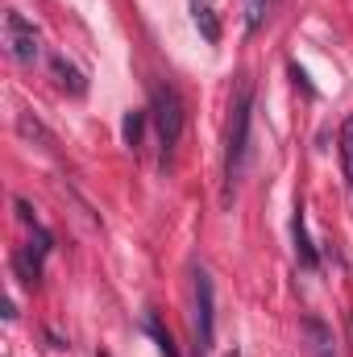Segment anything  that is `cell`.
<instances>
[{"instance_id":"cell-1","label":"cell","mask_w":353,"mask_h":357,"mask_svg":"<svg viewBox=\"0 0 353 357\" xmlns=\"http://www.w3.org/2000/svg\"><path fill=\"white\" fill-rule=\"evenodd\" d=\"M250 121H254V79L250 75H237V91H233V104H229V129H225V204L233 199L237 183L246 175Z\"/></svg>"},{"instance_id":"cell-2","label":"cell","mask_w":353,"mask_h":357,"mask_svg":"<svg viewBox=\"0 0 353 357\" xmlns=\"http://www.w3.org/2000/svg\"><path fill=\"white\" fill-rule=\"evenodd\" d=\"M154 129H158V146H163V162H171L179 137H183V100L171 84H154Z\"/></svg>"},{"instance_id":"cell-3","label":"cell","mask_w":353,"mask_h":357,"mask_svg":"<svg viewBox=\"0 0 353 357\" xmlns=\"http://www.w3.org/2000/svg\"><path fill=\"white\" fill-rule=\"evenodd\" d=\"M216 341V287L208 270H195V354L208 357Z\"/></svg>"},{"instance_id":"cell-4","label":"cell","mask_w":353,"mask_h":357,"mask_svg":"<svg viewBox=\"0 0 353 357\" xmlns=\"http://www.w3.org/2000/svg\"><path fill=\"white\" fill-rule=\"evenodd\" d=\"M4 46H8L13 63H21V67H33L38 54H42L38 33H33V25H29L21 13H4Z\"/></svg>"},{"instance_id":"cell-5","label":"cell","mask_w":353,"mask_h":357,"mask_svg":"<svg viewBox=\"0 0 353 357\" xmlns=\"http://www.w3.org/2000/svg\"><path fill=\"white\" fill-rule=\"evenodd\" d=\"M291 241H295V258L303 270H320V254L308 237V216H303V204H295V216H291Z\"/></svg>"},{"instance_id":"cell-6","label":"cell","mask_w":353,"mask_h":357,"mask_svg":"<svg viewBox=\"0 0 353 357\" xmlns=\"http://www.w3.org/2000/svg\"><path fill=\"white\" fill-rule=\"evenodd\" d=\"M50 71H54L59 88H67L71 96H84V91H88V79H84V71H80L75 63H67L63 54H54V59H50Z\"/></svg>"},{"instance_id":"cell-7","label":"cell","mask_w":353,"mask_h":357,"mask_svg":"<svg viewBox=\"0 0 353 357\" xmlns=\"http://www.w3.org/2000/svg\"><path fill=\"white\" fill-rule=\"evenodd\" d=\"M191 21H195V29L204 33V42H208V46H216V42H220V21H216V13H212V4H208V0H191Z\"/></svg>"},{"instance_id":"cell-8","label":"cell","mask_w":353,"mask_h":357,"mask_svg":"<svg viewBox=\"0 0 353 357\" xmlns=\"http://www.w3.org/2000/svg\"><path fill=\"white\" fill-rule=\"evenodd\" d=\"M303 333L312 337V354L316 357H337V349H333V345H337V341H333V328H329L324 320L308 316V320H303Z\"/></svg>"},{"instance_id":"cell-9","label":"cell","mask_w":353,"mask_h":357,"mask_svg":"<svg viewBox=\"0 0 353 357\" xmlns=\"http://www.w3.org/2000/svg\"><path fill=\"white\" fill-rule=\"evenodd\" d=\"M17 133H21L25 142H38L42 150H54V137H50V129H46V125H42L33 112H21V116H17Z\"/></svg>"},{"instance_id":"cell-10","label":"cell","mask_w":353,"mask_h":357,"mask_svg":"<svg viewBox=\"0 0 353 357\" xmlns=\"http://www.w3.org/2000/svg\"><path fill=\"white\" fill-rule=\"evenodd\" d=\"M146 121H150V112H142V108H133V112H125V121H121V137H125V146H129V150H137V146H142V133H146Z\"/></svg>"},{"instance_id":"cell-11","label":"cell","mask_w":353,"mask_h":357,"mask_svg":"<svg viewBox=\"0 0 353 357\" xmlns=\"http://www.w3.org/2000/svg\"><path fill=\"white\" fill-rule=\"evenodd\" d=\"M146 333L154 337V345H158V354L163 357H179V345H175V337H171V328H163V320L150 312L146 316Z\"/></svg>"},{"instance_id":"cell-12","label":"cell","mask_w":353,"mask_h":357,"mask_svg":"<svg viewBox=\"0 0 353 357\" xmlns=\"http://www.w3.org/2000/svg\"><path fill=\"white\" fill-rule=\"evenodd\" d=\"M50 245H54V237L42 229V225H33V233H29V245H25V258L33 262V266L42 270V262H46V254H50Z\"/></svg>"},{"instance_id":"cell-13","label":"cell","mask_w":353,"mask_h":357,"mask_svg":"<svg viewBox=\"0 0 353 357\" xmlns=\"http://www.w3.org/2000/svg\"><path fill=\"white\" fill-rule=\"evenodd\" d=\"M274 0H246V33H258Z\"/></svg>"},{"instance_id":"cell-14","label":"cell","mask_w":353,"mask_h":357,"mask_svg":"<svg viewBox=\"0 0 353 357\" xmlns=\"http://www.w3.org/2000/svg\"><path fill=\"white\" fill-rule=\"evenodd\" d=\"M341 162H345V178L353 191V116H345V125H341Z\"/></svg>"},{"instance_id":"cell-15","label":"cell","mask_w":353,"mask_h":357,"mask_svg":"<svg viewBox=\"0 0 353 357\" xmlns=\"http://www.w3.org/2000/svg\"><path fill=\"white\" fill-rule=\"evenodd\" d=\"M17 216H21V220H25L29 229L38 225V216H33V204H29V199H17Z\"/></svg>"},{"instance_id":"cell-16","label":"cell","mask_w":353,"mask_h":357,"mask_svg":"<svg viewBox=\"0 0 353 357\" xmlns=\"http://www.w3.org/2000/svg\"><path fill=\"white\" fill-rule=\"evenodd\" d=\"M291 79H295V84H299V88L308 91V96H316V88H312V84H308V71H303V67H295V63H291Z\"/></svg>"},{"instance_id":"cell-17","label":"cell","mask_w":353,"mask_h":357,"mask_svg":"<svg viewBox=\"0 0 353 357\" xmlns=\"http://www.w3.org/2000/svg\"><path fill=\"white\" fill-rule=\"evenodd\" d=\"M100 357H104V354H100Z\"/></svg>"}]
</instances>
